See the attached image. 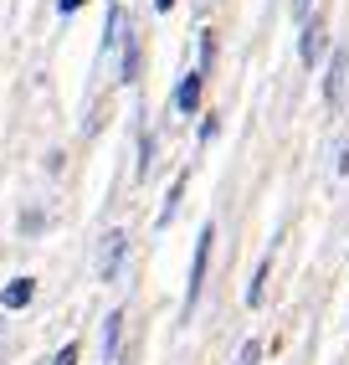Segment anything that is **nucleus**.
Wrapping results in <instances>:
<instances>
[{
    "mask_svg": "<svg viewBox=\"0 0 349 365\" xmlns=\"http://www.w3.org/2000/svg\"><path fill=\"white\" fill-rule=\"evenodd\" d=\"M78 6H83V0H57V11H62V16H72Z\"/></svg>",
    "mask_w": 349,
    "mask_h": 365,
    "instance_id": "16",
    "label": "nucleus"
},
{
    "mask_svg": "<svg viewBox=\"0 0 349 365\" xmlns=\"http://www.w3.org/2000/svg\"><path fill=\"white\" fill-rule=\"evenodd\" d=\"M344 78H349V52L334 46V52H329V72H323V98H329L334 108L344 103Z\"/></svg>",
    "mask_w": 349,
    "mask_h": 365,
    "instance_id": "3",
    "label": "nucleus"
},
{
    "mask_svg": "<svg viewBox=\"0 0 349 365\" xmlns=\"http://www.w3.org/2000/svg\"><path fill=\"white\" fill-rule=\"evenodd\" d=\"M201 83H206L201 67L180 78V88H174V113H195V103H201Z\"/></svg>",
    "mask_w": 349,
    "mask_h": 365,
    "instance_id": "5",
    "label": "nucleus"
},
{
    "mask_svg": "<svg viewBox=\"0 0 349 365\" xmlns=\"http://www.w3.org/2000/svg\"><path fill=\"white\" fill-rule=\"evenodd\" d=\"M31 294H36V278H16L6 294H0V304H6V309H26V304H31Z\"/></svg>",
    "mask_w": 349,
    "mask_h": 365,
    "instance_id": "8",
    "label": "nucleus"
},
{
    "mask_svg": "<svg viewBox=\"0 0 349 365\" xmlns=\"http://www.w3.org/2000/svg\"><path fill=\"white\" fill-rule=\"evenodd\" d=\"M308 11H313V0H293V16L298 21H308Z\"/></svg>",
    "mask_w": 349,
    "mask_h": 365,
    "instance_id": "14",
    "label": "nucleus"
},
{
    "mask_svg": "<svg viewBox=\"0 0 349 365\" xmlns=\"http://www.w3.org/2000/svg\"><path fill=\"white\" fill-rule=\"evenodd\" d=\"M78 355H83V350H78V345H62V350H57V360H52V365H78Z\"/></svg>",
    "mask_w": 349,
    "mask_h": 365,
    "instance_id": "13",
    "label": "nucleus"
},
{
    "mask_svg": "<svg viewBox=\"0 0 349 365\" xmlns=\"http://www.w3.org/2000/svg\"><path fill=\"white\" fill-rule=\"evenodd\" d=\"M139 78V36L129 26V41H123V83H134Z\"/></svg>",
    "mask_w": 349,
    "mask_h": 365,
    "instance_id": "9",
    "label": "nucleus"
},
{
    "mask_svg": "<svg viewBox=\"0 0 349 365\" xmlns=\"http://www.w3.org/2000/svg\"><path fill=\"white\" fill-rule=\"evenodd\" d=\"M262 360V345H257V339H246V345L236 350V365H257Z\"/></svg>",
    "mask_w": 349,
    "mask_h": 365,
    "instance_id": "12",
    "label": "nucleus"
},
{
    "mask_svg": "<svg viewBox=\"0 0 349 365\" xmlns=\"http://www.w3.org/2000/svg\"><path fill=\"white\" fill-rule=\"evenodd\" d=\"M170 6H174V0H155V11H170Z\"/></svg>",
    "mask_w": 349,
    "mask_h": 365,
    "instance_id": "17",
    "label": "nucleus"
},
{
    "mask_svg": "<svg viewBox=\"0 0 349 365\" xmlns=\"http://www.w3.org/2000/svg\"><path fill=\"white\" fill-rule=\"evenodd\" d=\"M323 52H329V31H323V21H303V36H298V57H303V67H318Z\"/></svg>",
    "mask_w": 349,
    "mask_h": 365,
    "instance_id": "4",
    "label": "nucleus"
},
{
    "mask_svg": "<svg viewBox=\"0 0 349 365\" xmlns=\"http://www.w3.org/2000/svg\"><path fill=\"white\" fill-rule=\"evenodd\" d=\"M211 242H216V227H201L195 237V257H190V283H185V319L201 304V288H206V262H211Z\"/></svg>",
    "mask_w": 349,
    "mask_h": 365,
    "instance_id": "1",
    "label": "nucleus"
},
{
    "mask_svg": "<svg viewBox=\"0 0 349 365\" xmlns=\"http://www.w3.org/2000/svg\"><path fill=\"white\" fill-rule=\"evenodd\" d=\"M339 175H349V139L339 144Z\"/></svg>",
    "mask_w": 349,
    "mask_h": 365,
    "instance_id": "15",
    "label": "nucleus"
},
{
    "mask_svg": "<svg viewBox=\"0 0 349 365\" xmlns=\"http://www.w3.org/2000/svg\"><path fill=\"white\" fill-rule=\"evenodd\" d=\"M149 160H155V134H139V175H149Z\"/></svg>",
    "mask_w": 349,
    "mask_h": 365,
    "instance_id": "11",
    "label": "nucleus"
},
{
    "mask_svg": "<svg viewBox=\"0 0 349 365\" xmlns=\"http://www.w3.org/2000/svg\"><path fill=\"white\" fill-rule=\"evenodd\" d=\"M123 257H129V232L113 227V232L103 237V252H98V278H103V283H118Z\"/></svg>",
    "mask_w": 349,
    "mask_h": 365,
    "instance_id": "2",
    "label": "nucleus"
},
{
    "mask_svg": "<svg viewBox=\"0 0 349 365\" xmlns=\"http://www.w3.org/2000/svg\"><path fill=\"white\" fill-rule=\"evenodd\" d=\"M118 334H123V309H113L103 319V355H108V365H118Z\"/></svg>",
    "mask_w": 349,
    "mask_h": 365,
    "instance_id": "7",
    "label": "nucleus"
},
{
    "mask_svg": "<svg viewBox=\"0 0 349 365\" xmlns=\"http://www.w3.org/2000/svg\"><path fill=\"white\" fill-rule=\"evenodd\" d=\"M185 185H190V175L180 170V175H174V185H170V196H165V206H160V216H155L160 227H170V222H174V211H180V196H185Z\"/></svg>",
    "mask_w": 349,
    "mask_h": 365,
    "instance_id": "6",
    "label": "nucleus"
},
{
    "mask_svg": "<svg viewBox=\"0 0 349 365\" xmlns=\"http://www.w3.org/2000/svg\"><path fill=\"white\" fill-rule=\"evenodd\" d=\"M267 273H272V257H262V262H257V273H252V283H246V304H262V288H267Z\"/></svg>",
    "mask_w": 349,
    "mask_h": 365,
    "instance_id": "10",
    "label": "nucleus"
}]
</instances>
